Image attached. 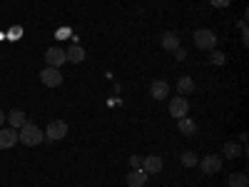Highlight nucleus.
<instances>
[{"label": "nucleus", "instance_id": "obj_1", "mask_svg": "<svg viewBox=\"0 0 249 187\" xmlns=\"http://www.w3.org/2000/svg\"><path fill=\"white\" fill-rule=\"evenodd\" d=\"M18 140L23 142V145H28V148H35V145H40L45 140V132L37 128V125H33V122H25L23 128L18 130Z\"/></svg>", "mask_w": 249, "mask_h": 187}, {"label": "nucleus", "instance_id": "obj_2", "mask_svg": "<svg viewBox=\"0 0 249 187\" xmlns=\"http://www.w3.org/2000/svg\"><path fill=\"white\" fill-rule=\"evenodd\" d=\"M192 40H195V45H197L199 50H214V45H217V35H214V30H210V28L195 30Z\"/></svg>", "mask_w": 249, "mask_h": 187}, {"label": "nucleus", "instance_id": "obj_3", "mask_svg": "<svg viewBox=\"0 0 249 187\" xmlns=\"http://www.w3.org/2000/svg\"><path fill=\"white\" fill-rule=\"evenodd\" d=\"M65 135H68V125L62 122V120H53L48 125V130H45V140H50V142H57V140H62Z\"/></svg>", "mask_w": 249, "mask_h": 187}, {"label": "nucleus", "instance_id": "obj_4", "mask_svg": "<svg viewBox=\"0 0 249 187\" xmlns=\"http://www.w3.org/2000/svg\"><path fill=\"white\" fill-rule=\"evenodd\" d=\"M199 168L204 175H217L222 170V157L219 155H207L202 162H199Z\"/></svg>", "mask_w": 249, "mask_h": 187}, {"label": "nucleus", "instance_id": "obj_5", "mask_svg": "<svg viewBox=\"0 0 249 187\" xmlns=\"http://www.w3.org/2000/svg\"><path fill=\"white\" fill-rule=\"evenodd\" d=\"M40 80H43V85H48V88H57V85H62V73L57 68H45L40 73Z\"/></svg>", "mask_w": 249, "mask_h": 187}, {"label": "nucleus", "instance_id": "obj_6", "mask_svg": "<svg viewBox=\"0 0 249 187\" xmlns=\"http://www.w3.org/2000/svg\"><path fill=\"white\" fill-rule=\"evenodd\" d=\"M187 112H190V102H187L184 95H179V97H175V100L170 102V115H175L177 120H179V117H187Z\"/></svg>", "mask_w": 249, "mask_h": 187}, {"label": "nucleus", "instance_id": "obj_7", "mask_svg": "<svg viewBox=\"0 0 249 187\" xmlns=\"http://www.w3.org/2000/svg\"><path fill=\"white\" fill-rule=\"evenodd\" d=\"M222 155H224V157H230V160H234V157H244V155H247V145H237V142H224V148H222Z\"/></svg>", "mask_w": 249, "mask_h": 187}, {"label": "nucleus", "instance_id": "obj_8", "mask_svg": "<svg viewBox=\"0 0 249 187\" xmlns=\"http://www.w3.org/2000/svg\"><path fill=\"white\" fill-rule=\"evenodd\" d=\"M142 170L147 172V175H157V172H162V157H160V155L144 157V160H142Z\"/></svg>", "mask_w": 249, "mask_h": 187}, {"label": "nucleus", "instance_id": "obj_9", "mask_svg": "<svg viewBox=\"0 0 249 187\" xmlns=\"http://www.w3.org/2000/svg\"><path fill=\"white\" fill-rule=\"evenodd\" d=\"M45 60H48V68H60L68 57H65V53H62L60 48H50V50L45 53Z\"/></svg>", "mask_w": 249, "mask_h": 187}, {"label": "nucleus", "instance_id": "obj_10", "mask_svg": "<svg viewBox=\"0 0 249 187\" xmlns=\"http://www.w3.org/2000/svg\"><path fill=\"white\" fill-rule=\"evenodd\" d=\"M18 142V130L8 128V130H0V150H8Z\"/></svg>", "mask_w": 249, "mask_h": 187}, {"label": "nucleus", "instance_id": "obj_11", "mask_svg": "<svg viewBox=\"0 0 249 187\" xmlns=\"http://www.w3.org/2000/svg\"><path fill=\"white\" fill-rule=\"evenodd\" d=\"M167 95H170V85H167V82H164V80H155L152 82V97L155 100H164Z\"/></svg>", "mask_w": 249, "mask_h": 187}, {"label": "nucleus", "instance_id": "obj_12", "mask_svg": "<svg viewBox=\"0 0 249 187\" xmlns=\"http://www.w3.org/2000/svg\"><path fill=\"white\" fill-rule=\"evenodd\" d=\"M8 122H10L13 130H20V128H23V125L28 122V117H25L23 110H13V112H8Z\"/></svg>", "mask_w": 249, "mask_h": 187}, {"label": "nucleus", "instance_id": "obj_13", "mask_svg": "<svg viewBox=\"0 0 249 187\" xmlns=\"http://www.w3.org/2000/svg\"><path fill=\"white\" fill-rule=\"evenodd\" d=\"M177 128H179V132L187 135V137H192V135L197 132V125H195V120H190V117H179V120H177Z\"/></svg>", "mask_w": 249, "mask_h": 187}, {"label": "nucleus", "instance_id": "obj_14", "mask_svg": "<svg viewBox=\"0 0 249 187\" xmlns=\"http://www.w3.org/2000/svg\"><path fill=\"white\" fill-rule=\"evenodd\" d=\"M162 48L170 50V53H175V50L179 48V35H177V33H164V35H162Z\"/></svg>", "mask_w": 249, "mask_h": 187}, {"label": "nucleus", "instance_id": "obj_15", "mask_svg": "<svg viewBox=\"0 0 249 187\" xmlns=\"http://www.w3.org/2000/svg\"><path fill=\"white\" fill-rule=\"evenodd\" d=\"M144 182H147V172H144L142 168H140V170H132V172L127 175V185H130V187H142Z\"/></svg>", "mask_w": 249, "mask_h": 187}, {"label": "nucleus", "instance_id": "obj_16", "mask_svg": "<svg viewBox=\"0 0 249 187\" xmlns=\"http://www.w3.org/2000/svg\"><path fill=\"white\" fill-rule=\"evenodd\" d=\"M227 185L230 187H249V177L244 172H232L230 180H227Z\"/></svg>", "mask_w": 249, "mask_h": 187}, {"label": "nucleus", "instance_id": "obj_17", "mask_svg": "<svg viewBox=\"0 0 249 187\" xmlns=\"http://www.w3.org/2000/svg\"><path fill=\"white\" fill-rule=\"evenodd\" d=\"M195 90V80L192 77H182L179 82H177V93L179 95H190Z\"/></svg>", "mask_w": 249, "mask_h": 187}, {"label": "nucleus", "instance_id": "obj_18", "mask_svg": "<svg viewBox=\"0 0 249 187\" xmlns=\"http://www.w3.org/2000/svg\"><path fill=\"white\" fill-rule=\"evenodd\" d=\"M65 57H68L70 62H82V60H85V50H82L80 45H72L70 53H65Z\"/></svg>", "mask_w": 249, "mask_h": 187}, {"label": "nucleus", "instance_id": "obj_19", "mask_svg": "<svg viewBox=\"0 0 249 187\" xmlns=\"http://www.w3.org/2000/svg\"><path fill=\"white\" fill-rule=\"evenodd\" d=\"M179 162L184 165V168H195V165H197V157H195V152L187 150V152H182V155H179Z\"/></svg>", "mask_w": 249, "mask_h": 187}, {"label": "nucleus", "instance_id": "obj_20", "mask_svg": "<svg viewBox=\"0 0 249 187\" xmlns=\"http://www.w3.org/2000/svg\"><path fill=\"white\" fill-rule=\"evenodd\" d=\"M239 33H242V43L249 45V37H247V20H244V18L239 20Z\"/></svg>", "mask_w": 249, "mask_h": 187}, {"label": "nucleus", "instance_id": "obj_21", "mask_svg": "<svg viewBox=\"0 0 249 187\" xmlns=\"http://www.w3.org/2000/svg\"><path fill=\"white\" fill-rule=\"evenodd\" d=\"M130 165H132V170H140V168H142V157H140V155H132V157H130Z\"/></svg>", "mask_w": 249, "mask_h": 187}, {"label": "nucleus", "instance_id": "obj_22", "mask_svg": "<svg viewBox=\"0 0 249 187\" xmlns=\"http://www.w3.org/2000/svg\"><path fill=\"white\" fill-rule=\"evenodd\" d=\"M210 60H212V62H214V65H222V62H224V55H222V53H217V50H214V53H212V57H210Z\"/></svg>", "mask_w": 249, "mask_h": 187}, {"label": "nucleus", "instance_id": "obj_23", "mask_svg": "<svg viewBox=\"0 0 249 187\" xmlns=\"http://www.w3.org/2000/svg\"><path fill=\"white\" fill-rule=\"evenodd\" d=\"M210 3H212L214 8H227V5L232 3V0H210Z\"/></svg>", "mask_w": 249, "mask_h": 187}, {"label": "nucleus", "instance_id": "obj_24", "mask_svg": "<svg viewBox=\"0 0 249 187\" xmlns=\"http://www.w3.org/2000/svg\"><path fill=\"white\" fill-rule=\"evenodd\" d=\"M175 57H177V60H184V57H187V50H184V48H177V50H175Z\"/></svg>", "mask_w": 249, "mask_h": 187}, {"label": "nucleus", "instance_id": "obj_25", "mask_svg": "<svg viewBox=\"0 0 249 187\" xmlns=\"http://www.w3.org/2000/svg\"><path fill=\"white\" fill-rule=\"evenodd\" d=\"M20 33H23L20 28H13V30H10V37H13V40H18V37H20Z\"/></svg>", "mask_w": 249, "mask_h": 187}, {"label": "nucleus", "instance_id": "obj_26", "mask_svg": "<svg viewBox=\"0 0 249 187\" xmlns=\"http://www.w3.org/2000/svg\"><path fill=\"white\" fill-rule=\"evenodd\" d=\"M5 122V115H3V110H0V125H3Z\"/></svg>", "mask_w": 249, "mask_h": 187}]
</instances>
